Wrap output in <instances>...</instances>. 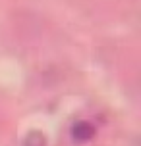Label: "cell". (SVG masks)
<instances>
[{
    "label": "cell",
    "instance_id": "2",
    "mask_svg": "<svg viewBox=\"0 0 141 146\" xmlns=\"http://www.w3.org/2000/svg\"><path fill=\"white\" fill-rule=\"evenodd\" d=\"M45 144H46L45 137H43L41 133H37V131L29 133V135L25 137V140H23V146H45Z\"/></svg>",
    "mask_w": 141,
    "mask_h": 146
},
{
    "label": "cell",
    "instance_id": "1",
    "mask_svg": "<svg viewBox=\"0 0 141 146\" xmlns=\"http://www.w3.org/2000/svg\"><path fill=\"white\" fill-rule=\"evenodd\" d=\"M95 137V125L89 123V121H75L72 125V139L75 142H87Z\"/></svg>",
    "mask_w": 141,
    "mask_h": 146
}]
</instances>
